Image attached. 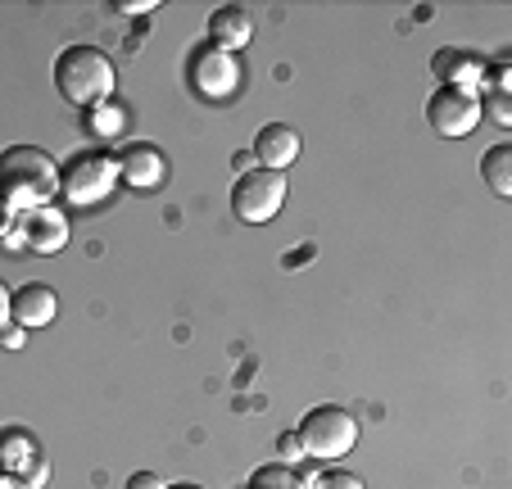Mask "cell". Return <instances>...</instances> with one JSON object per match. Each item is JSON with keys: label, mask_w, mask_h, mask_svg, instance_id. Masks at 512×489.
Listing matches in <instances>:
<instances>
[{"label": "cell", "mask_w": 512, "mask_h": 489, "mask_svg": "<svg viewBox=\"0 0 512 489\" xmlns=\"http://www.w3.org/2000/svg\"><path fill=\"white\" fill-rule=\"evenodd\" d=\"M59 195V168L41 145H10L0 150V200L10 209H41Z\"/></svg>", "instance_id": "cell-1"}, {"label": "cell", "mask_w": 512, "mask_h": 489, "mask_svg": "<svg viewBox=\"0 0 512 489\" xmlns=\"http://www.w3.org/2000/svg\"><path fill=\"white\" fill-rule=\"evenodd\" d=\"M114 59L100 46H68L55 59V91L78 109L105 105L114 96Z\"/></svg>", "instance_id": "cell-2"}, {"label": "cell", "mask_w": 512, "mask_h": 489, "mask_svg": "<svg viewBox=\"0 0 512 489\" xmlns=\"http://www.w3.org/2000/svg\"><path fill=\"white\" fill-rule=\"evenodd\" d=\"M295 435H300V444H304V458L336 462V458H345V453H354L358 422H354V413L340 408V403H322V408H313V413L304 417Z\"/></svg>", "instance_id": "cell-3"}, {"label": "cell", "mask_w": 512, "mask_h": 489, "mask_svg": "<svg viewBox=\"0 0 512 489\" xmlns=\"http://www.w3.org/2000/svg\"><path fill=\"white\" fill-rule=\"evenodd\" d=\"M118 182V159L114 154H100V150H82L59 168V191L64 200L73 204H96L114 191Z\"/></svg>", "instance_id": "cell-4"}, {"label": "cell", "mask_w": 512, "mask_h": 489, "mask_svg": "<svg viewBox=\"0 0 512 489\" xmlns=\"http://www.w3.org/2000/svg\"><path fill=\"white\" fill-rule=\"evenodd\" d=\"M286 204V173H272V168H250L241 173V182L232 186V213L250 227L272 222Z\"/></svg>", "instance_id": "cell-5"}, {"label": "cell", "mask_w": 512, "mask_h": 489, "mask_svg": "<svg viewBox=\"0 0 512 489\" xmlns=\"http://www.w3.org/2000/svg\"><path fill=\"white\" fill-rule=\"evenodd\" d=\"M186 77H191V87L200 91L204 100H223L241 87V64H236L232 50H218L213 41H204V46H195L191 59H186Z\"/></svg>", "instance_id": "cell-6"}, {"label": "cell", "mask_w": 512, "mask_h": 489, "mask_svg": "<svg viewBox=\"0 0 512 489\" xmlns=\"http://www.w3.org/2000/svg\"><path fill=\"white\" fill-rule=\"evenodd\" d=\"M426 123L440 136H467L481 123V91H463V87H440L426 100Z\"/></svg>", "instance_id": "cell-7"}, {"label": "cell", "mask_w": 512, "mask_h": 489, "mask_svg": "<svg viewBox=\"0 0 512 489\" xmlns=\"http://www.w3.org/2000/svg\"><path fill=\"white\" fill-rule=\"evenodd\" d=\"M0 476H14L32 489H41L50 476L41 444L32 440L28 431H19V426H5V431H0Z\"/></svg>", "instance_id": "cell-8"}, {"label": "cell", "mask_w": 512, "mask_h": 489, "mask_svg": "<svg viewBox=\"0 0 512 489\" xmlns=\"http://www.w3.org/2000/svg\"><path fill=\"white\" fill-rule=\"evenodd\" d=\"M118 177H123L127 186H136V191H155V186H164V177H168L164 150L150 145V141H132L123 154H118Z\"/></svg>", "instance_id": "cell-9"}, {"label": "cell", "mask_w": 512, "mask_h": 489, "mask_svg": "<svg viewBox=\"0 0 512 489\" xmlns=\"http://www.w3.org/2000/svg\"><path fill=\"white\" fill-rule=\"evenodd\" d=\"M254 159H259L263 168H272V173H286L290 163L300 159V132L290 123L259 127V136H254Z\"/></svg>", "instance_id": "cell-10"}, {"label": "cell", "mask_w": 512, "mask_h": 489, "mask_svg": "<svg viewBox=\"0 0 512 489\" xmlns=\"http://www.w3.org/2000/svg\"><path fill=\"white\" fill-rule=\"evenodd\" d=\"M59 313V295L50 286H41V281H28V286L14 290V326H23V331H37V326H50Z\"/></svg>", "instance_id": "cell-11"}, {"label": "cell", "mask_w": 512, "mask_h": 489, "mask_svg": "<svg viewBox=\"0 0 512 489\" xmlns=\"http://www.w3.org/2000/svg\"><path fill=\"white\" fill-rule=\"evenodd\" d=\"M431 73L440 77V87H463V91H472V87H481V82H485V59H476L472 50L449 46V50H435Z\"/></svg>", "instance_id": "cell-12"}, {"label": "cell", "mask_w": 512, "mask_h": 489, "mask_svg": "<svg viewBox=\"0 0 512 489\" xmlns=\"http://www.w3.org/2000/svg\"><path fill=\"white\" fill-rule=\"evenodd\" d=\"M23 236H28V250L59 254L68 245V222H64V213H59L55 204H41V209L28 213V222H23Z\"/></svg>", "instance_id": "cell-13"}, {"label": "cell", "mask_w": 512, "mask_h": 489, "mask_svg": "<svg viewBox=\"0 0 512 489\" xmlns=\"http://www.w3.org/2000/svg\"><path fill=\"white\" fill-rule=\"evenodd\" d=\"M250 32H254V19H250V10H241V5H218V10L209 14V41L218 50H241L245 41H250Z\"/></svg>", "instance_id": "cell-14"}, {"label": "cell", "mask_w": 512, "mask_h": 489, "mask_svg": "<svg viewBox=\"0 0 512 489\" xmlns=\"http://www.w3.org/2000/svg\"><path fill=\"white\" fill-rule=\"evenodd\" d=\"M481 177H485V186H490L499 200H508L512 195V145H494V150H485Z\"/></svg>", "instance_id": "cell-15"}, {"label": "cell", "mask_w": 512, "mask_h": 489, "mask_svg": "<svg viewBox=\"0 0 512 489\" xmlns=\"http://www.w3.org/2000/svg\"><path fill=\"white\" fill-rule=\"evenodd\" d=\"M250 489H304V480H300V471H290L286 462H272V467L254 471Z\"/></svg>", "instance_id": "cell-16"}, {"label": "cell", "mask_w": 512, "mask_h": 489, "mask_svg": "<svg viewBox=\"0 0 512 489\" xmlns=\"http://www.w3.org/2000/svg\"><path fill=\"white\" fill-rule=\"evenodd\" d=\"M485 114H490V118H494V123H499V127H508V123H512L508 91H490V87H485V96H481V118H485Z\"/></svg>", "instance_id": "cell-17"}, {"label": "cell", "mask_w": 512, "mask_h": 489, "mask_svg": "<svg viewBox=\"0 0 512 489\" xmlns=\"http://www.w3.org/2000/svg\"><path fill=\"white\" fill-rule=\"evenodd\" d=\"M309 489H363V480L349 476V471H327V476H318Z\"/></svg>", "instance_id": "cell-18"}, {"label": "cell", "mask_w": 512, "mask_h": 489, "mask_svg": "<svg viewBox=\"0 0 512 489\" xmlns=\"http://www.w3.org/2000/svg\"><path fill=\"white\" fill-rule=\"evenodd\" d=\"M277 453H281V462H286V467H290V462H300V458H304V444H300V435H295V431H286V435H281V440H277Z\"/></svg>", "instance_id": "cell-19"}, {"label": "cell", "mask_w": 512, "mask_h": 489, "mask_svg": "<svg viewBox=\"0 0 512 489\" xmlns=\"http://www.w3.org/2000/svg\"><path fill=\"white\" fill-rule=\"evenodd\" d=\"M96 132H105V136L123 132V114H118V109H109V100H105V109L96 114Z\"/></svg>", "instance_id": "cell-20"}, {"label": "cell", "mask_w": 512, "mask_h": 489, "mask_svg": "<svg viewBox=\"0 0 512 489\" xmlns=\"http://www.w3.org/2000/svg\"><path fill=\"white\" fill-rule=\"evenodd\" d=\"M127 489H164V480H159L155 471H136V476L127 480Z\"/></svg>", "instance_id": "cell-21"}, {"label": "cell", "mask_w": 512, "mask_h": 489, "mask_svg": "<svg viewBox=\"0 0 512 489\" xmlns=\"http://www.w3.org/2000/svg\"><path fill=\"white\" fill-rule=\"evenodd\" d=\"M10 308H14V290L5 286V281H0V331H5V322H14Z\"/></svg>", "instance_id": "cell-22"}, {"label": "cell", "mask_w": 512, "mask_h": 489, "mask_svg": "<svg viewBox=\"0 0 512 489\" xmlns=\"http://www.w3.org/2000/svg\"><path fill=\"white\" fill-rule=\"evenodd\" d=\"M0 345H5V349H23V326H5V331H0Z\"/></svg>", "instance_id": "cell-23"}, {"label": "cell", "mask_w": 512, "mask_h": 489, "mask_svg": "<svg viewBox=\"0 0 512 489\" xmlns=\"http://www.w3.org/2000/svg\"><path fill=\"white\" fill-rule=\"evenodd\" d=\"M118 10L123 14H150L155 10V0H118Z\"/></svg>", "instance_id": "cell-24"}, {"label": "cell", "mask_w": 512, "mask_h": 489, "mask_svg": "<svg viewBox=\"0 0 512 489\" xmlns=\"http://www.w3.org/2000/svg\"><path fill=\"white\" fill-rule=\"evenodd\" d=\"M14 227V209H10V204H5V200H0V236H5V231H10Z\"/></svg>", "instance_id": "cell-25"}, {"label": "cell", "mask_w": 512, "mask_h": 489, "mask_svg": "<svg viewBox=\"0 0 512 489\" xmlns=\"http://www.w3.org/2000/svg\"><path fill=\"white\" fill-rule=\"evenodd\" d=\"M0 489H32V485H23V480H14V476H0Z\"/></svg>", "instance_id": "cell-26"}, {"label": "cell", "mask_w": 512, "mask_h": 489, "mask_svg": "<svg viewBox=\"0 0 512 489\" xmlns=\"http://www.w3.org/2000/svg\"><path fill=\"white\" fill-rule=\"evenodd\" d=\"M164 489H200V485H186V480H182V485H164Z\"/></svg>", "instance_id": "cell-27"}]
</instances>
